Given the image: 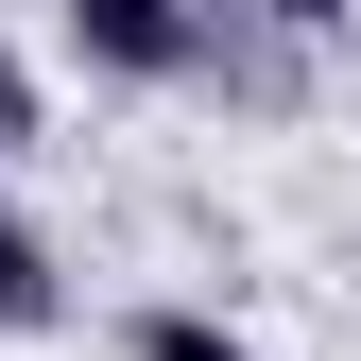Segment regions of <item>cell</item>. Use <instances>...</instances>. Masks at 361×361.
Masks as SVG:
<instances>
[{"label": "cell", "instance_id": "cell-1", "mask_svg": "<svg viewBox=\"0 0 361 361\" xmlns=\"http://www.w3.org/2000/svg\"><path fill=\"white\" fill-rule=\"evenodd\" d=\"M52 18H69V52L104 69V86H190L207 0H52Z\"/></svg>", "mask_w": 361, "mask_h": 361}, {"label": "cell", "instance_id": "cell-2", "mask_svg": "<svg viewBox=\"0 0 361 361\" xmlns=\"http://www.w3.org/2000/svg\"><path fill=\"white\" fill-rule=\"evenodd\" d=\"M52 327H69V258H52V224L0 207V344H52Z\"/></svg>", "mask_w": 361, "mask_h": 361}, {"label": "cell", "instance_id": "cell-3", "mask_svg": "<svg viewBox=\"0 0 361 361\" xmlns=\"http://www.w3.org/2000/svg\"><path fill=\"white\" fill-rule=\"evenodd\" d=\"M121 361H258V344L224 327V310H138V327H121Z\"/></svg>", "mask_w": 361, "mask_h": 361}, {"label": "cell", "instance_id": "cell-4", "mask_svg": "<svg viewBox=\"0 0 361 361\" xmlns=\"http://www.w3.org/2000/svg\"><path fill=\"white\" fill-rule=\"evenodd\" d=\"M35 138H52V104H35V52L0 35V155H35Z\"/></svg>", "mask_w": 361, "mask_h": 361}, {"label": "cell", "instance_id": "cell-5", "mask_svg": "<svg viewBox=\"0 0 361 361\" xmlns=\"http://www.w3.org/2000/svg\"><path fill=\"white\" fill-rule=\"evenodd\" d=\"M241 18H276V35H293V52H327V35L361 18V0H241Z\"/></svg>", "mask_w": 361, "mask_h": 361}]
</instances>
